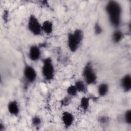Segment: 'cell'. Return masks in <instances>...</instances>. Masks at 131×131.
I'll use <instances>...</instances> for the list:
<instances>
[{"mask_svg": "<svg viewBox=\"0 0 131 131\" xmlns=\"http://www.w3.org/2000/svg\"><path fill=\"white\" fill-rule=\"evenodd\" d=\"M42 124V119L39 115H34L31 119V124L32 126L37 129L41 127Z\"/></svg>", "mask_w": 131, "mask_h": 131, "instance_id": "obj_16", "label": "cell"}, {"mask_svg": "<svg viewBox=\"0 0 131 131\" xmlns=\"http://www.w3.org/2000/svg\"><path fill=\"white\" fill-rule=\"evenodd\" d=\"M98 122L99 123V124L103 126H107L110 124V117L107 115H101L98 117Z\"/></svg>", "mask_w": 131, "mask_h": 131, "instance_id": "obj_19", "label": "cell"}, {"mask_svg": "<svg viewBox=\"0 0 131 131\" xmlns=\"http://www.w3.org/2000/svg\"><path fill=\"white\" fill-rule=\"evenodd\" d=\"M7 108L9 114L14 117H17L20 112L19 104L16 100L13 99L9 101L7 105Z\"/></svg>", "mask_w": 131, "mask_h": 131, "instance_id": "obj_8", "label": "cell"}, {"mask_svg": "<svg viewBox=\"0 0 131 131\" xmlns=\"http://www.w3.org/2000/svg\"><path fill=\"white\" fill-rule=\"evenodd\" d=\"M74 84L79 93H80L85 94L88 92V85L83 80L77 79L74 82Z\"/></svg>", "mask_w": 131, "mask_h": 131, "instance_id": "obj_14", "label": "cell"}, {"mask_svg": "<svg viewBox=\"0 0 131 131\" xmlns=\"http://www.w3.org/2000/svg\"><path fill=\"white\" fill-rule=\"evenodd\" d=\"M84 34L83 31L80 28H76L68 34L67 45L69 50L72 53L76 52L80 47Z\"/></svg>", "mask_w": 131, "mask_h": 131, "instance_id": "obj_2", "label": "cell"}, {"mask_svg": "<svg viewBox=\"0 0 131 131\" xmlns=\"http://www.w3.org/2000/svg\"><path fill=\"white\" fill-rule=\"evenodd\" d=\"M124 33L120 29H115L111 34V40L114 44L120 43L124 38Z\"/></svg>", "mask_w": 131, "mask_h": 131, "instance_id": "obj_11", "label": "cell"}, {"mask_svg": "<svg viewBox=\"0 0 131 131\" xmlns=\"http://www.w3.org/2000/svg\"><path fill=\"white\" fill-rule=\"evenodd\" d=\"M83 80L89 85H94L98 81V75L91 61H88L83 67L82 70Z\"/></svg>", "mask_w": 131, "mask_h": 131, "instance_id": "obj_4", "label": "cell"}, {"mask_svg": "<svg viewBox=\"0 0 131 131\" xmlns=\"http://www.w3.org/2000/svg\"><path fill=\"white\" fill-rule=\"evenodd\" d=\"M28 58L33 62H37L40 59L41 51L40 47L37 45H32L28 50Z\"/></svg>", "mask_w": 131, "mask_h": 131, "instance_id": "obj_7", "label": "cell"}, {"mask_svg": "<svg viewBox=\"0 0 131 131\" xmlns=\"http://www.w3.org/2000/svg\"><path fill=\"white\" fill-rule=\"evenodd\" d=\"M72 98L69 96L68 95L63 97L60 101V105L62 107H66L69 106L72 102Z\"/></svg>", "mask_w": 131, "mask_h": 131, "instance_id": "obj_21", "label": "cell"}, {"mask_svg": "<svg viewBox=\"0 0 131 131\" xmlns=\"http://www.w3.org/2000/svg\"><path fill=\"white\" fill-rule=\"evenodd\" d=\"M103 28L99 21H96L93 26V32L96 36L101 35L103 33Z\"/></svg>", "mask_w": 131, "mask_h": 131, "instance_id": "obj_20", "label": "cell"}, {"mask_svg": "<svg viewBox=\"0 0 131 131\" xmlns=\"http://www.w3.org/2000/svg\"><path fill=\"white\" fill-rule=\"evenodd\" d=\"M90 103H91L90 97L86 96H82L80 98L79 101V106L81 110L84 112H87L90 108Z\"/></svg>", "mask_w": 131, "mask_h": 131, "instance_id": "obj_15", "label": "cell"}, {"mask_svg": "<svg viewBox=\"0 0 131 131\" xmlns=\"http://www.w3.org/2000/svg\"><path fill=\"white\" fill-rule=\"evenodd\" d=\"M23 78L26 84H31L34 83L37 78L36 69L31 65L26 63L23 70Z\"/></svg>", "mask_w": 131, "mask_h": 131, "instance_id": "obj_6", "label": "cell"}, {"mask_svg": "<svg viewBox=\"0 0 131 131\" xmlns=\"http://www.w3.org/2000/svg\"><path fill=\"white\" fill-rule=\"evenodd\" d=\"M104 9L110 25L114 29L120 28L123 13L121 4L117 1H108L105 5Z\"/></svg>", "mask_w": 131, "mask_h": 131, "instance_id": "obj_1", "label": "cell"}, {"mask_svg": "<svg viewBox=\"0 0 131 131\" xmlns=\"http://www.w3.org/2000/svg\"><path fill=\"white\" fill-rule=\"evenodd\" d=\"M27 28L29 32L34 36H39L42 34V23L33 13L30 14L28 18Z\"/></svg>", "mask_w": 131, "mask_h": 131, "instance_id": "obj_5", "label": "cell"}, {"mask_svg": "<svg viewBox=\"0 0 131 131\" xmlns=\"http://www.w3.org/2000/svg\"><path fill=\"white\" fill-rule=\"evenodd\" d=\"M41 73L43 79L47 82L52 81L55 77V68L53 59L46 57L42 59Z\"/></svg>", "mask_w": 131, "mask_h": 131, "instance_id": "obj_3", "label": "cell"}, {"mask_svg": "<svg viewBox=\"0 0 131 131\" xmlns=\"http://www.w3.org/2000/svg\"><path fill=\"white\" fill-rule=\"evenodd\" d=\"M66 92L67 95L71 97V98L76 97L79 93L74 84H71L67 87L66 89Z\"/></svg>", "mask_w": 131, "mask_h": 131, "instance_id": "obj_17", "label": "cell"}, {"mask_svg": "<svg viewBox=\"0 0 131 131\" xmlns=\"http://www.w3.org/2000/svg\"><path fill=\"white\" fill-rule=\"evenodd\" d=\"M61 120L64 127L68 128L73 125L75 121V117L71 112L64 111L61 114Z\"/></svg>", "mask_w": 131, "mask_h": 131, "instance_id": "obj_9", "label": "cell"}, {"mask_svg": "<svg viewBox=\"0 0 131 131\" xmlns=\"http://www.w3.org/2000/svg\"><path fill=\"white\" fill-rule=\"evenodd\" d=\"M110 85L107 82L100 83L97 88V93L99 97H104L109 93Z\"/></svg>", "mask_w": 131, "mask_h": 131, "instance_id": "obj_12", "label": "cell"}, {"mask_svg": "<svg viewBox=\"0 0 131 131\" xmlns=\"http://www.w3.org/2000/svg\"><path fill=\"white\" fill-rule=\"evenodd\" d=\"M122 117L123 123L130 126L131 125V110L130 108L126 110L122 114Z\"/></svg>", "mask_w": 131, "mask_h": 131, "instance_id": "obj_18", "label": "cell"}, {"mask_svg": "<svg viewBox=\"0 0 131 131\" xmlns=\"http://www.w3.org/2000/svg\"><path fill=\"white\" fill-rule=\"evenodd\" d=\"M54 30V24L50 20H45L42 23V33L50 35Z\"/></svg>", "mask_w": 131, "mask_h": 131, "instance_id": "obj_13", "label": "cell"}, {"mask_svg": "<svg viewBox=\"0 0 131 131\" xmlns=\"http://www.w3.org/2000/svg\"><path fill=\"white\" fill-rule=\"evenodd\" d=\"M120 85L124 93H129L131 91V75L129 73L124 74L121 78Z\"/></svg>", "mask_w": 131, "mask_h": 131, "instance_id": "obj_10", "label": "cell"}, {"mask_svg": "<svg viewBox=\"0 0 131 131\" xmlns=\"http://www.w3.org/2000/svg\"><path fill=\"white\" fill-rule=\"evenodd\" d=\"M6 129V127L5 126V124L2 122H1L0 123V131H5Z\"/></svg>", "mask_w": 131, "mask_h": 131, "instance_id": "obj_22", "label": "cell"}]
</instances>
